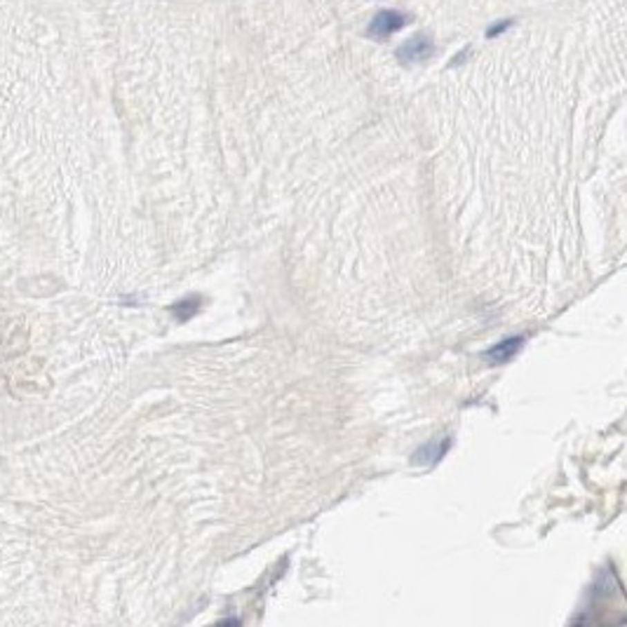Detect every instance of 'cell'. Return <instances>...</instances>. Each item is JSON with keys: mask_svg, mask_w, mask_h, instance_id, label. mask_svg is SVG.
I'll use <instances>...</instances> for the list:
<instances>
[{"mask_svg": "<svg viewBox=\"0 0 627 627\" xmlns=\"http://www.w3.org/2000/svg\"><path fill=\"white\" fill-rule=\"evenodd\" d=\"M433 52H435L433 40H430L425 33H418L400 47L397 57H400V62L404 64V66H413V64H421V62H425V59H430L433 57Z\"/></svg>", "mask_w": 627, "mask_h": 627, "instance_id": "obj_2", "label": "cell"}, {"mask_svg": "<svg viewBox=\"0 0 627 627\" xmlns=\"http://www.w3.org/2000/svg\"><path fill=\"white\" fill-rule=\"evenodd\" d=\"M512 26V19H505V21H500V24H494V26H489V31H487V38H494V35H500L505 28H510Z\"/></svg>", "mask_w": 627, "mask_h": 627, "instance_id": "obj_6", "label": "cell"}, {"mask_svg": "<svg viewBox=\"0 0 627 627\" xmlns=\"http://www.w3.org/2000/svg\"><path fill=\"white\" fill-rule=\"evenodd\" d=\"M524 346V336H514V339H505L500 343H496L494 348H489L487 353H484V359H487L489 364H505L510 362V359L522 350Z\"/></svg>", "mask_w": 627, "mask_h": 627, "instance_id": "obj_3", "label": "cell"}, {"mask_svg": "<svg viewBox=\"0 0 627 627\" xmlns=\"http://www.w3.org/2000/svg\"><path fill=\"white\" fill-rule=\"evenodd\" d=\"M406 19H409V17L402 15L397 10H383L371 19L369 31L366 33H369V38H374V40H388L390 35L397 33L400 28L404 26Z\"/></svg>", "mask_w": 627, "mask_h": 627, "instance_id": "obj_1", "label": "cell"}, {"mask_svg": "<svg viewBox=\"0 0 627 627\" xmlns=\"http://www.w3.org/2000/svg\"><path fill=\"white\" fill-rule=\"evenodd\" d=\"M198 306H200L198 299H183V301H179V303L174 306V315L179 317L181 322H186L188 317L198 312Z\"/></svg>", "mask_w": 627, "mask_h": 627, "instance_id": "obj_5", "label": "cell"}, {"mask_svg": "<svg viewBox=\"0 0 627 627\" xmlns=\"http://www.w3.org/2000/svg\"><path fill=\"white\" fill-rule=\"evenodd\" d=\"M449 447H451V440L444 437V440H435L430 442V444H425L418 449L416 453H413V463H421V465H435L437 460H440L444 453L449 451Z\"/></svg>", "mask_w": 627, "mask_h": 627, "instance_id": "obj_4", "label": "cell"}]
</instances>
